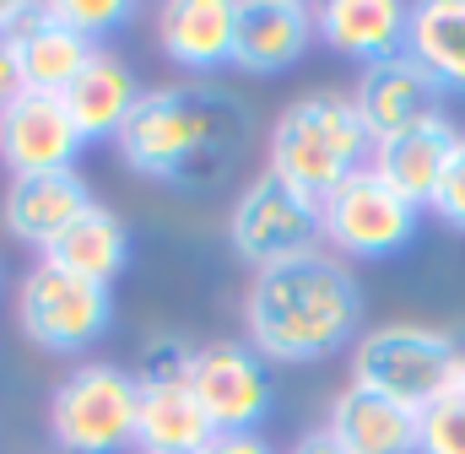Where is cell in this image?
Here are the masks:
<instances>
[{
    "label": "cell",
    "mask_w": 465,
    "mask_h": 454,
    "mask_svg": "<svg viewBox=\"0 0 465 454\" xmlns=\"http://www.w3.org/2000/svg\"><path fill=\"white\" fill-rule=\"evenodd\" d=\"M249 135L254 119L238 93L212 82H173L141 93V104L119 124L114 152L135 179L212 190L243 163Z\"/></svg>",
    "instance_id": "obj_1"
},
{
    "label": "cell",
    "mask_w": 465,
    "mask_h": 454,
    "mask_svg": "<svg viewBox=\"0 0 465 454\" xmlns=\"http://www.w3.org/2000/svg\"><path fill=\"white\" fill-rule=\"evenodd\" d=\"M362 287L351 265L331 249L271 265L243 292V340L265 362H325L357 346Z\"/></svg>",
    "instance_id": "obj_2"
},
{
    "label": "cell",
    "mask_w": 465,
    "mask_h": 454,
    "mask_svg": "<svg viewBox=\"0 0 465 454\" xmlns=\"http://www.w3.org/2000/svg\"><path fill=\"white\" fill-rule=\"evenodd\" d=\"M373 135L351 109V93H303L276 114L265 141V173L292 184L309 201H325L341 179L368 168Z\"/></svg>",
    "instance_id": "obj_3"
},
{
    "label": "cell",
    "mask_w": 465,
    "mask_h": 454,
    "mask_svg": "<svg viewBox=\"0 0 465 454\" xmlns=\"http://www.w3.org/2000/svg\"><path fill=\"white\" fill-rule=\"evenodd\" d=\"M141 384L124 362H76L49 395V433L65 454H124L135 444Z\"/></svg>",
    "instance_id": "obj_4"
},
{
    "label": "cell",
    "mask_w": 465,
    "mask_h": 454,
    "mask_svg": "<svg viewBox=\"0 0 465 454\" xmlns=\"http://www.w3.org/2000/svg\"><path fill=\"white\" fill-rule=\"evenodd\" d=\"M455 357H460V346H455L450 331L411 325V320L373 325L351 346V384L422 411L444 395V379H450Z\"/></svg>",
    "instance_id": "obj_5"
},
{
    "label": "cell",
    "mask_w": 465,
    "mask_h": 454,
    "mask_svg": "<svg viewBox=\"0 0 465 454\" xmlns=\"http://www.w3.org/2000/svg\"><path fill=\"white\" fill-rule=\"evenodd\" d=\"M16 325L38 351L76 357L109 336L114 325V292L104 281L71 276L49 260H33L22 287H16Z\"/></svg>",
    "instance_id": "obj_6"
},
{
    "label": "cell",
    "mask_w": 465,
    "mask_h": 454,
    "mask_svg": "<svg viewBox=\"0 0 465 454\" xmlns=\"http://www.w3.org/2000/svg\"><path fill=\"white\" fill-rule=\"evenodd\" d=\"M325 243L320 201L298 195L276 173H254L228 212V249L260 276L271 265H287L298 254H314Z\"/></svg>",
    "instance_id": "obj_7"
},
{
    "label": "cell",
    "mask_w": 465,
    "mask_h": 454,
    "mask_svg": "<svg viewBox=\"0 0 465 454\" xmlns=\"http://www.w3.org/2000/svg\"><path fill=\"white\" fill-rule=\"evenodd\" d=\"M320 227H325L331 254H341V260H390L417 238L422 206H411L401 190H390L373 168H357L320 201Z\"/></svg>",
    "instance_id": "obj_8"
},
{
    "label": "cell",
    "mask_w": 465,
    "mask_h": 454,
    "mask_svg": "<svg viewBox=\"0 0 465 454\" xmlns=\"http://www.w3.org/2000/svg\"><path fill=\"white\" fill-rule=\"evenodd\" d=\"M190 390L217 433H260L276 406L271 362L249 340H206L190 357Z\"/></svg>",
    "instance_id": "obj_9"
},
{
    "label": "cell",
    "mask_w": 465,
    "mask_h": 454,
    "mask_svg": "<svg viewBox=\"0 0 465 454\" xmlns=\"http://www.w3.org/2000/svg\"><path fill=\"white\" fill-rule=\"evenodd\" d=\"M82 146H87V141H82V130L71 124L60 93H33V87H22V93L0 109V163L11 168V179L76 168Z\"/></svg>",
    "instance_id": "obj_10"
},
{
    "label": "cell",
    "mask_w": 465,
    "mask_h": 454,
    "mask_svg": "<svg viewBox=\"0 0 465 454\" xmlns=\"http://www.w3.org/2000/svg\"><path fill=\"white\" fill-rule=\"evenodd\" d=\"M93 184L76 173V168H60V173H22L5 184L0 195V222L16 243L49 254V243L76 222L87 206H93Z\"/></svg>",
    "instance_id": "obj_11"
},
{
    "label": "cell",
    "mask_w": 465,
    "mask_h": 454,
    "mask_svg": "<svg viewBox=\"0 0 465 454\" xmlns=\"http://www.w3.org/2000/svg\"><path fill=\"white\" fill-rule=\"evenodd\" d=\"M439 104H444V93L433 87V76H428L406 49L390 54V60L362 65V71H357V87H351V109L368 124L373 141H384V135H395V130H406V124H417V119L444 114Z\"/></svg>",
    "instance_id": "obj_12"
},
{
    "label": "cell",
    "mask_w": 465,
    "mask_h": 454,
    "mask_svg": "<svg viewBox=\"0 0 465 454\" xmlns=\"http://www.w3.org/2000/svg\"><path fill=\"white\" fill-rule=\"evenodd\" d=\"M314 44V11L298 0H249L232 22V65L243 76H282Z\"/></svg>",
    "instance_id": "obj_13"
},
{
    "label": "cell",
    "mask_w": 465,
    "mask_h": 454,
    "mask_svg": "<svg viewBox=\"0 0 465 454\" xmlns=\"http://www.w3.org/2000/svg\"><path fill=\"white\" fill-rule=\"evenodd\" d=\"M455 141H460L455 119H450V114H433V119H417V124H406V130L373 141L368 168H373L390 190H401L411 206L428 212V201H433V190H439V173H444V163H450V152H455Z\"/></svg>",
    "instance_id": "obj_14"
},
{
    "label": "cell",
    "mask_w": 465,
    "mask_h": 454,
    "mask_svg": "<svg viewBox=\"0 0 465 454\" xmlns=\"http://www.w3.org/2000/svg\"><path fill=\"white\" fill-rule=\"evenodd\" d=\"M11 49H16V71H22V87L33 93H65L82 65L98 54L93 38H82L65 16H54L49 5H27L11 27Z\"/></svg>",
    "instance_id": "obj_15"
},
{
    "label": "cell",
    "mask_w": 465,
    "mask_h": 454,
    "mask_svg": "<svg viewBox=\"0 0 465 454\" xmlns=\"http://www.w3.org/2000/svg\"><path fill=\"white\" fill-rule=\"evenodd\" d=\"M406 27H411V5H395V0H331L314 11V38L357 65L401 54Z\"/></svg>",
    "instance_id": "obj_16"
},
{
    "label": "cell",
    "mask_w": 465,
    "mask_h": 454,
    "mask_svg": "<svg viewBox=\"0 0 465 454\" xmlns=\"http://www.w3.org/2000/svg\"><path fill=\"white\" fill-rule=\"evenodd\" d=\"M232 22H238L232 0H173L157 16V44L179 71L212 76L232 65Z\"/></svg>",
    "instance_id": "obj_17"
},
{
    "label": "cell",
    "mask_w": 465,
    "mask_h": 454,
    "mask_svg": "<svg viewBox=\"0 0 465 454\" xmlns=\"http://www.w3.org/2000/svg\"><path fill=\"white\" fill-rule=\"evenodd\" d=\"M325 433L347 454H417V411L362 384H347L331 400Z\"/></svg>",
    "instance_id": "obj_18"
},
{
    "label": "cell",
    "mask_w": 465,
    "mask_h": 454,
    "mask_svg": "<svg viewBox=\"0 0 465 454\" xmlns=\"http://www.w3.org/2000/svg\"><path fill=\"white\" fill-rule=\"evenodd\" d=\"M60 98H65L71 124L82 130V141L93 146V141H114L119 135V124L130 119L135 104H141V82H135V71L124 65V54L98 49V54L82 65V76H76Z\"/></svg>",
    "instance_id": "obj_19"
},
{
    "label": "cell",
    "mask_w": 465,
    "mask_h": 454,
    "mask_svg": "<svg viewBox=\"0 0 465 454\" xmlns=\"http://www.w3.org/2000/svg\"><path fill=\"white\" fill-rule=\"evenodd\" d=\"M212 433L217 428L201 411L190 379H152V384H141V411H135V449L141 454H201L212 444Z\"/></svg>",
    "instance_id": "obj_20"
},
{
    "label": "cell",
    "mask_w": 465,
    "mask_h": 454,
    "mask_svg": "<svg viewBox=\"0 0 465 454\" xmlns=\"http://www.w3.org/2000/svg\"><path fill=\"white\" fill-rule=\"evenodd\" d=\"M38 260H49V265L71 271V276H87V281H104L109 287L119 271L130 265V227L119 222L114 206L93 201L76 222L49 243V254H38Z\"/></svg>",
    "instance_id": "obj_21"
},
{
    "label": "cell",
    "mask_w": 465,
    "mask_h": 454,
    "mask_svg": "<svg viewBox=\"0 0 465 454\" xmlns=\"http://www.w3.org/2000/svg\"><path fill=\"white\" fill-rule=\"evenodd\" d=\"M406 54L433 76L444 98H465V0H422L411 5Z\"/></svg>",
    "instance_id": "obj_22"
},
{
    "label": "cell",
    "mask_w": 465,
    "mask_h": 454,
    "mask_svg": "<svg viewBox=\"0 0 465 454\" xmlns=\"http://www.w3.org/2000/svg\"><path fill=\"white\" fill-rule=\"evenodd\" d=\"M417 454H465V400L439 395L417 411Z\"/></svg>",
    "instance_id": "obj_23"
},
{
    "label": "cell",
    "mask_w": 465,
    "mask_h": 454,
    "mask_svg": "<svg viewBox=\"0 0 465 454\" xmlns=\"http://www.w3.org/2000/svg\"><path fill=\"white\" fill-rule=\"evenodd\" d=\"M54 16H65L82 38H93V44H104L109 33H119L130 16H135V5L130 0H54L49 5Z\"/></svg>",
    "instance_id": "obj_24"
},
{
    "label": "cell",
    "mask_w": 465,
    "mask_h": 454,
    "mask_svg": "<svg viewBox=\"0 0 465 454\" xmlns=\"http://www.w3.org/2000/svg\"><path fill=\"white\" fill-rule=\"evenodd\" d=\"M428 212L444 227L465 232V135L455 141V152H450V163H444V173H439V190H433Z\"/></svg>",
    "instance_id": "obj_25"
},
{
    "label": "cell",
    "mask_w": 465,
    "mask_h": 454,
    "mask_svg": "<svg viewBox=\"0 0 465 454\" xmlns=\"http://www.w3.org/2000/svg\"><path fill=\"white\" fill-rule=\"evenodd\" d=\"M27 5H0V109L22 93V71H16V49H11V27Z\"/></svg>",
    "instance_id": "obj_26"
},
{
    "label": "cell",
    "mask_w": 465,
    "mask_h": 454,
    "mask_svg": "<svg viewBox=\"0 0 465 454\" xmlns=\"http://www.w3.org/2000/svg\"><path fill=\"white\" fill-rule=\"evenodd\" d=\"M201 454H276L265 433H212V444Z\"/></svg>",
    "instance_id": "obj_27"
},
{
    "label": "cell",
    "mask_w": 465,
    "mask_h": 454,
    "mask_svg": "<svg viewBox=\"0 0 465 454\" xmlns=\"http://www.w3.org/2000/svg\"><path fill=\"white\" fill-rule=\"evenodd\" d=\"M287 454H347V449H341V444H336L325 428H309V433H303V439H298Z\"/></svg>",
    "instance_id": "obj_28"
}]
</instances>
